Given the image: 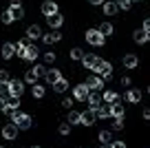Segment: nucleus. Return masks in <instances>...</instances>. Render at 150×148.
<instances>
[{
	"label": "nucleus",
	"instance_id": "f257e3e1",
	"mask_svg": "<svg viewBox=\"0 0 150 148\" xmlns=\"http://www.w3.org/2000/svg\"><path fill=\"white\" fill-rule=\"evenodd\" d=\"M93 71H97V73L102 75V80H110L112 78V64H110V62H106V60H102V58H97Z\"/></svg>",
	"mask_w": 150,
	"mask_h": 148
},
{
	"label": "nucleus",
	"instance_id": "f03ea898",
	"mask_svg": "<svg viewBox=\"0 0 150 148\" xmlns=\"http://www.w3.org/2000/svg\"><path fill=\"white\" fill-rule=\"evenodd\" d=\"M7 88H9V95L11 97H22V93H24V82L22 80H9V84H7Z\"/></svg>",
	"mask_w": 150,
	"mask_h": 148
},
{
	"label": "nucleus",
	"instance_id": "7ed1b4c3",
	"mask_svg": "<svg viewBox=\"0 0 150 148\" xmlns=\"http://www.w3.org/2000/svg\"><path fill=\"white\" fill-rule=\"evenodd\" d=\"M86 42L93 44V46H102L104 42H106V38H104L97 29H88V31H86Z\"/></svg>",
	"mask_w": 150,
	"mask_h": 148
},
{
	"label": "nucleus",
	"instance_id": "20e7f679",
	"mask_svg": "<svg viewBox=\"0 0 150 148\" xmlns=\"http://www.w3.org/2000/svg\"><path fill=\"white\" fill-rule=\"evenodd\" d=\"M88 93H91V88L86 86V82H84V84H77V86L73 88V97L77 100V102H86Z\"/></svg>",
	"mask_w": 150,
	"mask_h": 148
},
{
	"label": "nucleus",
	"instance_id": "39448f33",
	"mask_svg": "<svg viewBox=\"0 0 150 148\" xmlns=\"http://www.w3.org/2000/svg\"><path fill=\"white\" fill-rule=\"evenodd\" d=\"M38 56H40L38 46H35V44H27V49H24V53H22L20 58H22V60H27V62H35Z\"/></svg>",
	"mask_w": 150,
	"mask_h": 148
},
{
	"label": "nucleus",
	"instance_id": "423d86ee",
	"mask_svg": "<svg viewBox=\"0 0 150 148\" xmlns=\"http://www.w3.org/2000/svg\"><path fill=\"white\" fill-rule=\"evenodd\" d=\"M95 120H97V115H95L93 108H88V111L80 113V124H82V126H93Z\"/></svg>",
	"mask_w": 150,
	"mask_h": 148
},
{
	"label": "nucleus",
	"instance_id": "0eeeda50",
	"mask_svg": "<svg viewBox=\"0 0 150 148\" xmlns=\"http://www.w3.org/2000/svg\"><path fill=\"white\" fill-rule=\"evenodd\" d=\"M2 137L5 139H9V142H13L16 137H18V126L11 122V124H5L2 126Z\"/></svg>",
	"mask_w": 150,
	"mask_h": 148
},
{
	"label": "nucleus",
	"instance_id": "6e6552de",
	"mask_svg": "<svg viewBox=\"0 0 150 148\" xmlns=\"http://www.w3.org/2000/svg\"><path fill=\"white\" fill-rule=\"evenodd\" d=\"M47 24L53 29V31H57V29L64 24V18H62V14L57 11V14H53V16H47Z\"/></svg>",
	"mask_w": 150,
	"mask_h": 148
},
{
	"label": "nucleus",
	"instance_id": "1a4fd4ad",
	"mask_svg": "<svg viewBox=\"0 0 150 148\" xmlns=\"http://www.w3.org/2000/svg\"><path fill=\"white\" fill-rule=\"evenodd\" d=\"M95 115L99 117V120H108V117H112V111H110V104L102 102L97 108H95Z\"/></svg>",
	"mask_w": 150,
	"mask_h": 148
},
{
	"label": "nucleus",
	"instance_id": "9d476101",
	"mask_svg": "<svg viewBox=\"0 0 150 148\" xmlns=\"http://www.w3.org/2000/svg\"><path fill=\"white\" fill-rule=\"evenodd\" d=\"M57 2L55 0H44L42 2V14H44V18H47V16H53V14H57Z\"/></svg>",
	"mask_w": 150,
	"mask_h": 148
},
{
	"label": "nucleus",
	"instance_id": "9b49d317",
	"mask_svg": "<svg viewBox=\"0 0 150 148\" xmlns=\"http://www.w3.org/2000/svg\"><path fill=\"white\" fill-rule=\"evenodd\" d=\"M86 86H88L91 91H99V88H104V80L97 78V75H88V80H86Z\"/></svg>",
	"mask_w": 150,
	"mask_h": 148
},
{
	"label": "nucleus",
	"instance_id": "f8f14e48",
	"mask_svg": "<svg viewBox=\"0 0 150 148\" xmlns=\"http://www.w3.org/2000/svg\"><path fill=\"white\" fill-rule=\"evenodd\" d=\"M16 126H18V130H29L31 128V117L27 113H20V117L16 120Z\"/></svg>",
	"mask_w": 150,
	"mask_h": 148
},
{
	"label": "nucleus",
	"instance_id": "ddd939ff",
	"mask_svg": "<svg viewBox=\"0 0 150 148\" xmlns=\"http://www.w3.org/2000/svg\"><path fill=\"white\" fill-rule=\"evenodd\" d=\"M124 100H126V102H130V104H137V102L141 100V91H139V88H128L126 95H124Z\"/></svg>",
	"mask_w": 150,
	"mask_h": 148
},
{
	"label": "nucleus",
	"instance_id": "4468645a",
	"mask_svg": "<svg viewBox=\"0 0 150 148\" xmlns=\"http://www.w3.org/2000/svg\"><path fill=\"white\" fill-rule=\"evenodd\" d=\"M86 102H88V108H93V111H95V108L102 104V95H99L97 91H91L88 97H86Z\"/></svg>",
	"mask_w": 150,
	"mask_h": 148
},
{
	"label": "nucleus",
	"instance_id": "2eb2a0df",
	"mask_svg": "<svg viewBox=\"0 0 150 148\" xmlns=\"http://www.w3.org/2000/svg\"><path fill=\"white\" fill-rule=\"evenodd\" d=\"M60 78H62V73H60L57 69H47V71H44V80H47L51 86H53V84H55Z\"/></svg>",
	"mask_w": 150,
	"mask_h": 148
},
{
	"label": "nucleus",
	"instance_id": "dca6fc26",
	"mask_svg": "<svg viewBox=\"0 0 150 148\" xmlns=\"http://www.w3.org/2000/svg\"><path fill=\"white\" fill-rule=\"evenodd\" d=\"M0 56L5 58V60H11V58L16 56V44H13V42H5V44H2V53H0Z\"/></svg>",
	"mask_w": 150,
	"mask_h": 148
},
{
	"label": "nucleus",
	"instance_id": "f3484780",
	"mask_svg": "<svg viewBox=\"0 0 150 148\" xmlns=\"http://www.w3.org/2000/svg\"><path fill=\"white\" fill-rule=\"evenodd\" d=\"M122 62H124V66H126V69H137V64H139V58H137L135 53H126Z\"/></svg>",
	"mask_w": 150,
	"mask_h": 148
},
{
	"label": "nucleus",
	"instance_id": "a211bd4d",
	"mask_svg": "<svg viewBox=\"0 0 150 148\" xmlns=\"http://www.w3.org/2000/svg\"><path fill=\"white\" fill-rule=\"evenodd\" d=\"M62 36L60 31H51V33H42V42L44 44H55V42H60Z\"/></svg>",
	"mask_w": 150,
	"mask_h": 148
},
{
	"label": "nucleus",
	"instance_id": "6ab92c4d",
	"mask_svg": "<svg viewBox=\"0 0 150 148\" xmlns=\"http://www.w3.org/2000/svg\"><path fill=\"white\" fill-rule=\"evenodd\" d=\"M102 9H104V14H106V16H115V14H117V5H115V0H104V2H102Z\"/></svg>",
	"mask_w": 150,
	"mask_h": 148
},
{
	"label": "nucleus",
	"instance_id": "aec40b11",
	"mask_svg": "<svg viewBox=\"0 0 150 148\" xmlns=\"http://www.w3.org/2000/svg\"><path fill=\"white\" fill-rule=\"evenodd\" d=\"M95 62H97V56H93V53H84V56H82V64H84V69L93 71Z\"/></svg>",
	"mask_w": 150,
	"mask_h": 148
},
{
	"label": "nucleus",
	"instance_id": "412c9836",
	"mask_svg": "<svg viewBox=\"0 0 150 148\" xmlns=\"http://www.w3.org/2000/svg\"><path fill=\"white\" fill-rule=\"evenodd\" d=\"M18 108V97H11V100H5V104L0 106V111L2 113H11V111H16Z\"/></svg>",
	"mask_w": 150,
	"mask_h": 148
},
{
	"label": "nucleus",
	"instance_id": "4be33fe9",
	"mask_svg": "<svg viewBox=\"0 0 150 148\" xmlns=\"http://www.w3.org/2000/svg\"><path fill=\"white\" fill-rule=\"evenodd\" d=\"M27 38H29V40H38V38H42V29H40V24H31V27L27 29Z\"/></svg>",
	"mask_w": 150,
	"mask_h": 148
},
{
	"label": "nucleus",
	"instance_id": "5701e85b",
	"mask_svg": "<svg viewBox=\"0 0 150 148\" xmlns=\"http://www.w3.org/2000/svg\"><path fill=\"white\" fill-rule=\"evenodd\" d=\"M7 11L13 16V20H22V18H24V9H22V5H11Z\"/></svg>",
	"mask_w": 150,
	"mask_h": 148
},
{
	"label": "nucleus",
	"instance_id": "b1692460",
	"mask_svg": "<svg viewBox=\"0 0 150 148\" xmlns=\"http://www.w3.org/2000/svg\"><path fill=\"white\" fill-rule=\"evenodd\" d=\"M119 100V95L115 91H110V88H108V91H104V95H102V102H106V104H115Z\"/></svg>",
	"mask_w": 150,
	"mask_h": 148
},
{
	"label": "nucleus",
	"instance_id": "393cba45",
	"mask_svg": "<svg viewBox=\"0 0 150 148\" xmlns=\"http://www.w3.org/2000/svg\"><path fill=\"white\" fill-rule=\"evenodd\" d=\"M110 111H112V117H124V106H122V100H117L115 104H110Z\"/></svg>",
	"mask_w": 150,
	"mask_h": 148
},
{
	"label": "nucleus",
	"instance_id": "a878e982",
	"mask_svg": "<svg viewBox=\"0 0 150 148\" xmlns=\"http://www.w3.org/2000/svg\"><path fill=\"white\" fill-rule=\"evenodd\" d=\"M31 95L35 97V100H40V97H44V86L42 84H31Z\"/></svg>",
	"mask_w": 150,
	"mask_h": 148
},
{
	"label": "nucleus",
	"instance_id": "bb28decb",
	"mask_svg": "<svg viewBox=\"0 0 150 148\" xmlns=\"http://www.w3.org/2000/svg\"><path fill=\"white\" fill-rule=\"evenodd\" d=\"M97 31L102 33L104 38H106V36H112V31H115V29H112V24H110V22H102V24L97 27Z\"/></svg>",
	"mask_w": 150,
	"mask_h": 148
},
{
	"label": "nucleus",
	"instance_id": "cd10ccee",
	"mask_svg": "<svg viewBox=\"0 0 150 148\" xmlns=\"http://www.w3.org/2000/svg\"><path fill=\"white\" fill-rule=\"evenodd\" d=\"M53 88H55V93H64V91H69V82H66L64 78H60L55 84H53Z\"/></svg>",
	"mask_w": 150,
	"mask_h": 148
},
{
	"label": "nucleus",
	"instance_id": "c85d7f7f",
	"mask_svg": "<svg viewBox=\"0 0 150 148\" xmlns=\"http://www.w3.org/2000/svg\"><path fill=\"white\" fill-rule=\"evenodd\" d=\"M132 40H135L137 44H144V42H146V31H144V29H137V31L132 33Z\"/></svg>",
	"mask_w": 150,
	"mask_h": 148
},
{
	"label": "nucleus",
	"instance_id": "c756f323",
	"mask_svg": "<svg viewBox=\"0 0 150 148\" xmlns=\"http://www.w3.org/2000/svg\"><path fill=\"white\" fill-rule=\"evenodd\" d=\"M97 137H99V142H102V144H110L112 142V133H110V130H99Z\"/></svg>",
	"mask_w": 150,
	"mask_h": 148
},
{
	"label": "nucleus",
	"instance_id": "7c9ffc66",
	"mask_svg": "<svg viewBox=\"0 0 150 148\" xmlns=\"http://www.w3.org/2000/svg\"><path fill=\"white\" fill-rule=\"evenodd\" d=\"M35 82H38V75L33 73L31 69H29L27 73H24V84H35Z\"/></svg>",
	"mask_w": 150,
	"mask_h": 148
},
{
	"label": "nucleus",
	"instance_id": "2f4dec72",
	"mask_svg": "<svg viewBox=\"0 0 150 148\" xmlns=\"http://www.w3.org/2000/svg\"><path fill=\"white\" fill-rule=\"evenodd\" d=\"M69 56H71V60H82L84 51H82L80 46H75V49H71V51H69Z\"/></svg>",
	"mask_w": 150,
	"mask_h": 148
},
{
	"label": "nucleus",
	"instance_id": "473e14b6",
	"mask_svg": "<svg viewBox=\"0 0 150 148\" xmlns=\"http://www.w3.org/2000/svg\"><path fill=\"white\" fill-rule=\"evenodd\" d=\"M115 5H117V9H124V11H128L132 7V2L130 0H115Z\"/></svg>",
	"mask_w": 150,
	"mask_h": 148
},
{
	"label": "nucleus",
	"instance_id": "72a5a7b5",
	"mask_svg": "<svg viewBox=\"0 0 150 148\" xmlns=\"http://www.w3.org/2000/svg\"><path fill=\"white\" fill-rule=\"evenodd\" d=\"M9 80H11L9 71H5V69H0V84H2V86H7V84H9Z\"/></svg>",
	"mask_w": 150,
	"mask_h": 148
},
{
	"label": "nucleus",
	"instance_id": "f704fd0d",
	"mask_svg": "<svg viewBox=\"0 0 150 148\" xmlns=\"http://www.w3.org/2000/svg\"><path fill=\"white\" fill-rule=\"evenodd\" d=\"M124 128V117H112V130H122Z\"/></svg>",
	"mask_w": 150,
	"mask_h": 148
},
{
	"label": "nucleus",
	"instance_id": "c9c22d12",
	"mask_svg": "<svg viewBox=\"0 0 150 148\" xmlns=\"http://www.w3.org/2000/svg\"><path fill=\"white\" fill-rule=\"evenodd\" d=\"M0 20H2V24H13L16 20H13V16L9 14V11H5V14L0 16Z\"/></svg>",
	"mask_w": 150,
	"mask_h": 148
},
{
	"label": "nucleus",
	"instance_id": "e433bc0d",
	"mask_svg": "<svg viewBox=\"0 0 150 148\" xmlns=\"http://www.w3.org/2000/svg\"><path fill=\"white\" fill-rule=\"evenodd\" d=\"M69 124H80V113H77V111L69 113Z\"/></svg>",
	"mask_w": 150,
	"mask_h": 148
},
{
	"label": "nucleus",
	"instance_id": "4c0bfd02",
	"mask_svg": "<svg viewBox=\"0 0 150 148\" xmlns=\"http://www.w3.org/2000/svg\"><path fill=\"white\" fill-rule=\"evenodd\" d=\"M24 49H27V42H24V40L16 42V53H18V56H22V53H24Z\"/></svg>",
	"mask_w": 150,
	"mask_h": 148
},
{
	"label": "nucleus",
	"instance_id": "58836bf2",
	"mask_svg": "<svg viewBox=\"0 0 150 148\" xmlns=\"http://www.w3.org/2000/svg\"><path fill=\"white\" fill-rule=\"evenodd\" d=\"M44 62H47V64H53V62H55V53L47 51V53H44Z\"/></svg>",
	"mask_w": 150,
	"mask_h": 148
},
{
	"label": "nucleus",
	"instance_id": "ea45409f",
	"mask_svg": "<svg viewBox=\"0 0 150 148\" xmlns=\"http://www.w3.org/2000/svg\"><path fill=\"white\" fill-rule=\"evenodd\" d=\"M57 130H60V135H64V137H66V135L71 133V124H60V128H57Z\"/></svg>",
	"mask_w": 150,
	"mask_h": 148
},
{
	"label": "nucleus",
	"instance_id": "a19ab883",
	"mask_svg": "<svg viewBox=\"0 0 150 148\" xmlns=\"http://www.w3.org/2000/svg\"><path fill=\"white\" fill-rule=\"evenodd\" d=\"M31 71H33V73H35V75H38V78H40V75H44V71H47V69H44V66H42V64H35V66H33V69H31Z\"/></svg>",
	"mask_w": 150,
	"mask_h": 148
},
{
	"label": "nucleus",
	"instance_id": "79ce46f5",
	"mask_svg": "<svg viewBox=\"0 0 150 148\" xmlns=\"http://www.w3.org/2000/svg\"><path fill=\"white\" fill-rule=\"evenodd\" d=\"M130 84H132V82H130V78H128V75H124V78H122V86H124V88H128Z\"/></svg>",
	"mask_w": 150,
	"mask_h": 148
},
{
	"label": "nucleus",
	"instance_id": "37998d69",
	"mask_svg": "<svg viewBox=\"0 0 150 148\" xmlns=\"http://www.w3.org/2000/svg\"><path fill=\"white\" fill-rule=\"evenodd\" d=\"M62 106H64V108H73V100H71V97H66L64 102H62Z\"/></svg>",
	"mask_w": 150,
	"mask_h": 148
},
{
	"label": "nucleus",
	"instance_id": "c03bdc74",
	"mask_svg": "<svg viewBox=\"0 0 150 148\" xmlns=\"http://www.w3.org/2000/svg\"><path fill=\"white\" fill-rule=\"evenodd\" d=\"M112 148H126V144H124V142H115V139H112Z\"/></svg>",
	"mask_w": 150,
	"mask_h": 148
},
{
	"label": "nucleus",
	"instance_id": "a18cd8bd",
	"mask_svg": "<svg viewBox=\"0 0 150 148\" xmlns=\"http://www.w3.org/2000/svg\"><path fill=\"white\" fill-rule=\"evenodd\" d=\"M141 29H144V31H146V33H148V31H150V18H146V20H144V27H141Z\"/></svg>",
	"mask_w": 150,
	"mask_h": 148
},
{
	"label": "nucleus",
	"instance_id": "49530a36",
	"mask_svg": "<svg viewBox=\"0 0 150 148\" xmlns=\"http://www.w3.org/2000/svg\"><path fill=\"white\" fill-rule=\"evenodd\" d=\"M5 100H7V93L2 91V88H0V106H2V104H5Z\"/></svg>",
	"mask_w": 150,
	"mask_h": 148
},
{
	"label": "nucleus",
	"instance_id": "de8ad7c7",
	"mask_svg": "<svg viewBox=\"0 0 150 148\" xmlns=\"http://www.w3.org/2000/svg\"><path fill=\"white\" fill-rule=\"evenodd\" d=\"M144 120H150V108H144Z\"/></svg>",
	"mask_w": 150,
	"mask_h": 148
},
{
	"label": "nucleus",
	"instance_id": "09e8293b",
	"mask_svg": "<svg viewBox=\"0 0 150 148\" xmlns=\"http://www.w3.org/2000/svg\"><path fill=\"white\" fill-rule=\"evenodd\" d=\"M88 2H91V5H102L104 0H88Z\"/></svg>",
	"mask_w": 150,
	"mask_h": 148
},
{
	"label": "nucleus",
	"instance_id": "8fccbe9b",
	"mask_svg": "<svg viewBox=\"0 0 150 148\" xmlns=\"http://www.w3.org/2000/svg\"><path fill=\"white\" fill-rule=\"evenodd\" d=\"M102 148H112V144H102Z\"/></svg>",
	"mask_w": 150,
	"mask_h": 148
},
{
	"label": "nucleus",
	"instance_id": "3c124183",
	"mask_svg": "<svg viewBox=\"0 0 150 148\" xmlns=\"http://www.w3.org/2000/svg\"><path fill=\"white\" fill-rule=\"evenodd\" d=\"M130 2H141V0H130Z\"/></svg>",
	"mask_w": 150,
	"mask_h": 148
},
{
	"label": "nucleus",
	"instance_id": "603ef678",
	"mask_svg": "<svg viewBox=\"0 0 150 148\" xmlns=\"http://www.w3.org/2000/svg\"><path fill=\"white\" fill-rule=\"evenodd\" d=\"M31 148H40V146H31Z\"/></svg>",
	"mask_w": 150,
	"mask_h": 148
},
{
	"label": "nucleus",
	"instance_id": "864d4df0",
	"mask_svg": "<svg viewBox=\"0 0 150 148\" xmlns=\"http://www.w3.org/2000/svg\"><path fill=\"white\" fill-rule=\"evenodd\" d=\"M148 93H150V86H148Z\"/></svg>",
	"mask_w": 150,
	"mask_h": 148
},
{
	"label": "nucleus",
	"instance_id": "5fc2aeb1",
	"mask_svg": "<svg viewBox=\"0 0 150 148\" xmlns=\"http://www.w3.org/2000/svg\"><path fill=\"white\" fill-rule=\"evenodd\" d=\"M0 148H5V146H0Z\"/></svg>",
	"mask_w": 150,
	"mask_h": 148
}]
</instances>
